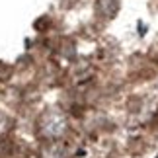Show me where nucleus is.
Segmentation results:
<instances>
[{
  "instance_id": "1",
  "label": "nucleus",
  "mask_w": 158,
  "mask_h": 158,
  "mask_svg": "<svg viewBox=\"0 0 158 158\" xmlns=\"http://www.w3.org/2000/svg\"><path fill=\"white\" fill-rule=\"evenodd\" d=\"M69 131V117L59 107H49L39 115L37 133L43 141H60Z\"/></svg>"
},
{
  "instance_id": "2",
  "label": "nucleus",
  "mask_w": 158,
  "mask_h": 158,
  "mask_svg": "<svg viewBox=\"0 0 158 158\" xmlns=\"http://www.w3.org/2000/svg\"><path fill=\"white\" fill-rule=\"evenodd\" d=\"M121 10V2L119 0H96L94 4V12H96V18L102 22H111L117 18Z\"/></svg>"
},
{
  "instance_id": "3",
  "label": "nucleus",
  "mask_w": 158,
  "mask_h": 158,
  "mask_svg": "<svg viewBox=\"0 0 158 158\" xmlns=\"http://www.w3.org/2000/svg\"><path fill=\"white\" fill-rule=\"evenodd\" d=\"M39 158H69V150L60 141H45L39 148Z\"/></svg>"
},
{
  "instance_id": "4",
  "label": "nucleus",
  "mask_w": 158,
  "mask_h": 158,
  "mask_svg": "<svg viewBox=\"0 0 158 158\" xmlns=\"http://www.w3.org/2000/svg\"><path fill=\"white\" fill-rule=\"evenodd\" d=\"M12 72H14L12 64L4 63V60H0V82H6V80H8V78L12 76Z\"/></svg>"
}]
</instances>
